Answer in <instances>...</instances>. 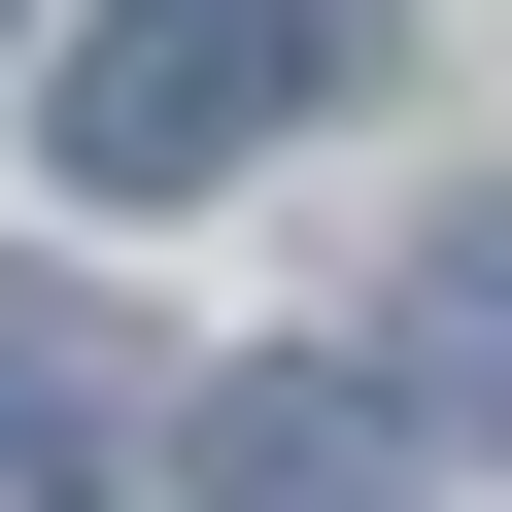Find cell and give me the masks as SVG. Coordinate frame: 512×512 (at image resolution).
<instances>
[{"instance_id":"obj_1","label":"cell","mask_w":512,"mask_h":512,"mask_svg":"<svg viewBox=\"0 0 512 512\" xmlns=\"http://www.w3.org/2000/svg\"><path fill=\"white\" fill-rule=\"evenodd\" d=\"M376 69V0H103V35L35 69V137L103 171V205H205L239 137H274V103H342Z\"/></svg>"},{"instance_id":"obj_2","label":"cell","mask_w":512,"mask_h":512,"mask_svg":"<svg viewBox=\"0 0 512 512\" xmlns=\"http://www.w3.org/2000/svg\"><path fill=\"white\" fill-rule=\"evenodd\" d=\"M171 512H410V376L376 342H239L171 410Z\"/></svg>"},{"instance_id":"obj_3","label":"cell","mask_w":512,"mask_h":512,"mask_svg":"<svg viewBox=\"0 0 512 512\" xmlns=\"http://www.w3.org/2000/svg\"><path fill=\"white\" fill-rule=\"evenodd\" d=\"M444 410L512 444V205H444V274H410V444H444Z\"/></svg>"}]
</instances>
